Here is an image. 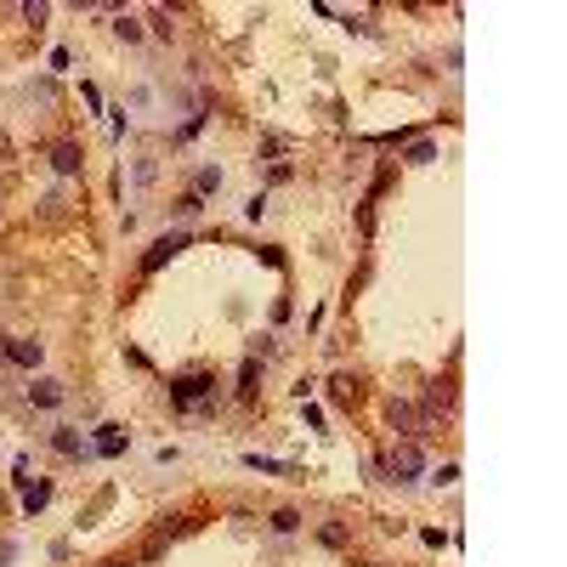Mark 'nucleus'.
Here are the masks:
<instances>
[{
  "label": "nucleus",
  "instance_id": "obj_14",
  "mask_svg": "<svg viewBox=\"0 0 567 567\" xmlns=\"http://www.w3.org/2000/svg\"><path fill=\"white\" fill-rule=\"evenodd\" d=\"M244 465H250V471H289L284 460H261V454H244Z\"/></svg>",
  "mask_w": 567,
  "mask_h": 567
},
{
  "label": "nucleus",
  "instance_id": "obj_12",
  "mask_svg": "<svg viewBox=\"0 0 567 567\" xmlns=\"http://www.w3.org/2000/svg\"><path fill=\"white\" fill-rule=\"evenodd\" d=\"M273 528H278V534H295L301 516H295V511H273Z\"/></svg>",
  "mask_w": 567,
  "mask_h": 567
},
{
  "label": "nucleus",
  "instance_id": "obj_9",
  "mask_svg": "<svg viewBox=\"0 0 567 567\" xmlns=\"http://www.w3.org/2000/svg\"><path fill=\"white\" fill-rule=\"evenodd\" d=\"M46 499H52V483H34V488H23V511H29V516H34L40 505H46Z\"/></svg>",
  "mask_w": 567,
  "mask_h": 567
},
{
  "label": "nucleus",
  "instance_id": "obj_15",
  "mask_svg": "<svg viewBox=\"0 0 567 567\" xmlns=\"http://www.w3.org/2000/svg\"><path fill=\"white\" fill-rule=\"evenodd\" d=\"M199 210H204V199H199V193H188V199H176V216H199Z\"/></svg>",
  "mask_w": 567,
  "mask_h": 567
},
{
  "label": "nucleus",
  "instance_id": "obj_6",
  "mask_svg": "<svg viewBox=\"0 0 567 567\" xmlns=\"http://www.w3.org/2000/svg\"><path fill=\"white\" fill-rule=\"evenodd\" d=\"M52 165H57V176H74V170H80V148L74 142H57L52 148Z\"/></svg>",
  "mask_w": 567,
  "mask_h": 567
},
{
  "label": "nucleus",
  "instance_id": "obj_3",
  "mask_svg": "<svg viewBox=\"0 0 567 567\" xmlns=\"http://www.w3.org/2000/svg\"><path fill=\"white\" fill-rule=\"evenodd\" d=\"M29 403H34V409H57V403H63V386H57V380H34V386H29Z\"/></svg>",
  "mask_w": 567,
  "mask_h": 567
},
{
  "label": "nucleus",
  "instance_id": "obj_11",
  "mask_svg": "<svg viewBox=\"0 0 567 567\" xmlns=\"http://www.w3.org/2000/svg\"><path fill=\"white\" fill-rule=\"evenodd\" d=\"M431 483H437V488H454V483H460V465H454V460L437 465V476H431Z\"/></svg>",
  "mask_w": 567,
  "mask_h": 567
},
{
  "label": "nucleus",
  "instance_id": "obj_8",
  "mask_svg": "<svg viewBox=\"0 0 567 567\" xmlns=\"http://www.w3.org/2000/svg\"><path fill=\"white\" fill-rule=\"evenodd\" d=\"M97 454H125V437H119V425H97Z\"/></svg>",
  "mask_w": 567,
  "mask_h": 567
},
{
  "label": "nucleus",
  "instance_id": "obj_7",
  "mask_svg": "<svg viewBox=\"0 0 567 567\" xmlns=\"http://www.w3.org/2000/svg\"><path fill=\"white\" fill-rule=\"evenodd\" d=\"M57 454H68V460H85V454H91V443H85V437H74V431H57Z\"/></svg>",
  "mask_w": 567,
  "mask_h": 567
},
{
  "label": "nucleus",
  "instance_id": "obj_16",
  "mask_svg": "<svg viewBox=\"0 0 567 567\" xmlns=\"http://www.w3.org/2000/svg\"><path fill=\"white\" fill-rule=\"evenodd\" d=\"M391 425H414V409L409 403H391Z\"/></svg>",
  "mask_w": 567,
  "mask_h": 567
},
{
  "label": "nucleus",
  "instance_id": "obj_10",
  "mask_svg": "<svg viewBox=\"0 0 567 567\" xmlns=\"http://www.w3.org/2000/svg\"><path fill=\"white\" fill-rule=\"evenodd\" d=\"M216 188H222V170H216V165H204V170H199V182H193V193L204 199V193H216Z\"/></svg>",
  "mask_w": 567,
  "mask_h": 567
},
{
  "label": "nucleus",
  "instance_id": "obj_1",
  "mask_svg": "<svg viewBox=\"0 0 567 567\" xmlns=\"http://www.w3.org/2000/svg\"><path fill=\"white\" fill-rule=\"evenodd\" d=\"M216 398V380L210 375H182V380H170V403L176 409H204Z\"/></svg>",
  "mask_w": 567,
  "mask_h": 567
},
{
  "label": "nucleus",
  "instance_id": "obj_2",
  "mask_svg": "<svg viewBox=\"0 0 567 567\" xmlns=\"http://www.w3.org/2000/svg\"><path fill=\"white\" fill-rule=\"evenodd\" d=\"M182 244H188L182 233H170V239H159V244H153V250L142 255V273H159V267H165V261H170V255H176Z\"/></svg>",
  "mask_w": 567,
  "mask_h": 567
},
{
  "label": "nucleus",
  "instance_id": "obj_5",
  "mask_svg": "<svg viewBox=\"0 0 567 567\" xmlns=\"http://www.w3.org/2000/svg\"><path fill=\"white\" fill-rule=\"evenodd\" d=\"M0 352H6L12 363H23V369H34V363H40V340H6Z\"/></svg>",
  "mask_w": 567,
  "mask_h": 567
},
{
  "label": "nucleus",
  "instance_id": "obj_4",
  "mask_svg": "<svg viewBox=\"0 0 567 567\" xmlns=\"http://www.w3.org/2000/svg\"><path fill=\"white\" fill-rule=\"evenodd\" d=\"M414 471H420V448L391 454V483H414Z\"/></svg>",
  "mask_w": 567,
  "mask_h": 567
},
{
  "label": "nucleus",
  "instance_id": "obj_13",
  "mask_svg": "<svg viewBox=\"0 0 567 567\" xmlns=\"http://www.w3.org/2000/svg\"><path fill=\"white\" fill-rule=\"evenodd\" d=\"M431 159H437V148H431V142H414V148H409V165H431Z\"/></svg>",
  "mask_w": 567,
  "mask_h": 567
}]
</instances>
